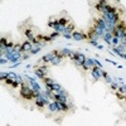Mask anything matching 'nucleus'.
Returning a JSON list of instances; mask_svg holds the SVG:
<instances>
[{
    "instance_id": "obj_1",
    "label": "nucleus",
    "mask_w": 126,
    "mask_h": 126,
    "mask_svg": "<svg viewBox=\"0 0 126 126\" xmlns=\"http://www.w3.org/2000/svg\"><path fill=\"white\" fill-rule=\"evenodd\" d=\"M20 96L25 100H34V91L30 86L23 83L20 86Z\"/></svg>"
},
{
    "instance_id": "obj_2",
    "label": "nucleus",
    "mask_w": 126,
    "mask_h": 126,
    "mask_svg": "<svg viewBox=\"0 0 126 126\" xmlns=\"http://www.w3.org/2000/svg\"><path fill=\"white\" fill-rule=\"evenodd\" d=\"M72 39H75L77 42H81V40H85V39H88V37L86 33L83 32H78V30H75L72 33Z\"/></svg>"
},
{
    "instance_id": "obj_3",
    "label": "nucleus",
    "mask_w": 126,
    "mask_h": 126,
    "mask_svg": "<svg viewBox=\"0 0 126 126\" xmlns=\"http://www.w3.org/2000/svg\"><path fill=\"white\" fill-rule=\"evenodd\" d=\"M86 56L83 53H78L77 52V58H76V61H75V64H76V67H82V66L85 64L86 62Z\"/></svg>"
},
{
    "instance_id": "obj_4",
    "label": "nucleus",
    "mask_w": 126,
    "mask_h": 126,
    "mask_svg": "<svg viewBox=\"0 0 126 126\" xmlns=\"http://www.w3.org/2000/svg\"><path fill=\"white\" fill-rule=\"evenodd\" d=\"M75 24H73V23H68L67 25H66V27H62V34L63 35H67V34H72L73 32H75Z\"/></svg>"
},
{
    "instance_id": "obj_5",
    "label": "nucleus",
    "mask_w": 126,
    "mask_h": 126,
    "mask_svg": "<svg viewBox=\"0 0 126 126\" xmlns=\"http://www.w3.org/2000/svg\"><path fill=\"white\" fill-rule=\"evenodd\" d=\"M58 53H59V50H53V52H50V53H47L46 56H43L42 57V59L40 61L42 62H52V59H53L56 56H58Z\"/></svg>"
},
{
    "instance_id": "obj_6",
    "label": "nucleus",
    "mask_w": 126,
    "mask_h": 126,
    "mask_svg": "<svg viewBox=\"0 0 126 126\" xmlns=\"http://www.w3.org/2000/svg\"><path fill=\"white\" fill-rule=\"evenodd\" d=\"M33 43L32 42H29V40H25L21 43V50H23V53H27V52H29L30 53V50L33 49Z\"/></svg>"
},
{
    "instance_id": "obj_7",
    "label": "nucleus",
    "mask_w": 126,
    "mask_h": 126,
    "mask_svg": "<svg viewBox=\"0 0 126 126\" xmlns=\"http://www.w3.org/2000/svg\"><path fill=\"white\" fill-rule=\"evenodd\" d=\"M101 69L102 68H98V67H95L91 69V72H92V77H93V79H96V81H98L100 78H101Z\"/></svg>"
},
{
    "instance_id": "obj_8",
    "label": "nucleus",
    "mask_w": 126,
    "mask_h": 126,
    "mask_svg": "<svg viewBox=\"0 0 126 126\" xmlns=\"http://www.w3.org/2000/svg\"><path fill=\"white\" fill-rule=\"evenodd\" d=\"M86 34H87V37H88V40H98V39H100L98 34L96 33L92 28H91L90 30H88V33H86Z\"/></svg>"
},
{
    "instance_id": "obj_9",
    "label": "nucleus",
    "mask_w": 126,
    "mask_h": 126,
    "mask_svg": "<svg viewBox=\"0 0 126 126\" xmlns=\"http://www.w3.org/2000/svg\"><path fill=\"white\" fill-rule=\"evenodd\" d=\"M112 38H114V35L110 32H105V34H103V37H102V39L105 40L108 46H112Z\"/></svg>"
},
{
    "instance_id": "obj_10",
    "label": "nucleus",
    "mask_w": 126,
    "mask_h": 126,
    "mask_svg": "<svg viewBox=\"0 0 126 126\" xmlns=\"http://www.w3.org/2000/svg\"><path fill=\"white\" fill-rule=\"evenodd\" d=\"M48 110L50 112H59V107H58V102L57 101H52L48 106Z\"/></svg>"
},
{
    "instance_id": "obj_11",
    "label": "nucleus",
    "mask_w": 126,
    "mask_h": 126,
    "mask_svg": "<svg viewBox=\"0 0 126 126\" xmlns=\"http://www.w3.org/2000/svg\"><path fill=\"white\" fill-rule=\"evenodd\" d=\"M58 107H59V112H67L69 110V106H68V102H58Z\"/></svg>"
},
{
    "instance_id": "obj_12",
    "label": "nucleus",
    "mask_w": 126,
    "mask_h": 126,
    "mask_svg": "<svg viewBox=\"0 0 126 126\" xmlns=\"http://www.w3.org/2000/svg\"><path fill=\"white\" fill-rule=\"evenodd\" d=\"M24 34H25L27 39H28L29 42H33V40L35 39V37H34V34H33V32L30 30V29H25V30H24Z\"/></svg>"
},
{
    "instance_id": "obj_13",
    "label": "nucleus",
    "mask_w": 126,
    "mask_h": 126,
    "mask_svg": "<svg viewBox=\"0 0 126 126\" xmlns=\"http://www.w3.org/2000/svg\"><path fill=\"white\" fill-rule=\"evenodd\" d=\"M33 68H34V75L38 77V78H40V79H44V78H46V73L42 72L38 67H33Z\"/></svg>"
},
{
    "instance_id": "obj_14",
    "label": "nucleus",
    "mask_w": 126,
    "mask_h": 126,
    "mask_svg": "<svg viewBox=\"0 0 126 126\" xmlns=\"http://www.w3.org/2000/svg\"><path fill=\"white\" fill-rule=\"evenodd\" d=\"M34 101H35V106L38 107V108H43V107L47 106L46 102H44V101L40 98V96H39V97H37V98H34Z\"/></svg>"
},
{
    "instance_id": "obj_15",
    "label": "nucleus",
    "mask_w": 126,
    "mask_h": 126,
    "mask_svg": "<svg viewBox=\"0 0 126 126\" xmlns=\"http://www.w3.org/2000/svg\"><path fill=\"white\" fill-rule=\"evenodd\" d=\"M29 85H30V87L33 88V91H39V92L43 91L42 88H40V86H39V83L37 82V81H32V82H29Z\"/></svg>"
},
{
    "instance_id": "obj_16",
    "label": "nucleus",
    "mask_w": 126,
    "mask_h": 126,
    "mask_svg": "<svg viewBox=\"0 0 126 126\" xmlns=\"http://www.w3.org/2000/svg\"><path fill=\"white\" fill-rule=\"evenodd\" d=\"M43 82H44V85L46 86H48V87H52L54 83H56V81L53 79V78H50V77H46L43 79Z\"/></svg>"
},
{
    "instance_id": "obj_17",
    "label": "nucleus",
    "mask_w": 126,
    "mask_h": 126,
    "mask_svg": "<svg viewBox=\"0 0 126 126\" xmlns=\"http://www.w3.org/2000/svg\"><path fill=\"white\" fill-rule=\"evenodd\" d=\"M62 59H63L62 57H59V56H56V57H54L53 59H52V62H50V63L53 64V66H58L59 63L62 62Z\"/></svg>"
},
{
    "instance_id": "obj_18",
    "label": "nucleus",
    "mask_w": 126,
    "mask_h": 126,
    "mask_svg": "<svg viewBox=\"0 0 126 126\" xmlns=\"http://www.w3.org/2000/svg\"><path fill=\"white\" fill-rule=\"evenodd\" d=\"M58 23H59V25H61V27H66V25L68 24V19L64 18V17H62V18L58 19Z\"/></svg>"
},
{
    "instance_id": "obj_19",
    "label": "nucleus",
    "mask_w": 126,
    "mask_h": 126,
    "mask_svg": "<svg viewBox=\"0 0 126 126\" xmlns=\"http://www.w3.org/2000/svg\"><path fill=\"white\" fill-rule=\"evenodd\" d=\"M50 88H52V91H53V92H56V93H57V92H58L59 90H62L63 87H62L61 85H59V83H57V82H56V83H54L53 86H52Z\"/></svg>"
},
{
    "instance_id": "obj_20",
    "label": "nucleus",
    "mask_w": 126,
    "mask_h": 126,
    "mask_svg": "<svg viewBox=\"0 0 126 126\" xmlns=\"http://www.w3.org/2000/svg\"><path fill=\"white\" fill-rule=\"evenodd\" d=\"M71 52H72V50H71L69 48H62V49H61V53H62L64 57H68V56L71 54Z\"/></svg>"
},
{
    "instance_id": "obj_21",
    "label": "nucleus",
    "mask_w": 126,
    "mask_h": 126,
    "mask_svg": "<svg viewBox=\"0 0 126 126\" xmlns=\"http://www.w3.org/2000/svg\"><path fill=\"white\" fill-rule=\"evenodd\" d=\"M8 39L5 38V37H1V39H0V47H6L8 46Z\"/></svg>"
},
{
    "instance_id": "obj_22",
    "label": "nucleus",
    "mask_w": 126,
    "mask_h": 126,
    "mask_svg": "<svg viewBox=\"0 0 126 126\" xmlns=\"http://www.w3.org/2000/svg\"><path fill=\"white\" fill-rule=\"evenodd\" d=\"M9 78V72H1V73H0V79H1V81H6V79H8Z\"/></svg>"
},
{
    "instance_id": "obj_23",
    "label": "nucleus",
    "mask_w": 126,
    "mask_h": 126,
    "mask_svg": "<svg viewBox=\"0 0 126 126\" xmlns=\"http://www.w3.org/2000/svg\"><path fill=\"white\" fill-rule=\"evenodd\" d=\"M110 86H111V90H114V91H117L118 87H120V86H118V83H117V81H114Z\"/></svg>"
},
{
    "instance_id": "obj_24",
    "label": "nucleus",
    "mask_w": 126,
    "mask_h": 126,
    "mask_svg": "<svg viewBox=\"0 0 126 126\" xmlns=\"http://www.w3.org/2000/svg\"><path fill=\"white\" fill-rule=\"evenodd\" d=\"M68 58L71 59V61L75 62V61H76V58H77V52H73V50H72V52H71V54L68 56Z\"/></svg>"
},
{
    "instance_id": "obj_25",
    "label": "nucleus",
    "mask_w": 126,
    "mask_h": 126,
    "mask_svg": "<svg viewBox=\"0 0 126 126\" xmlns=\"http://www.w3.org/2000/svg\"><path fill=\"white\" fill-rule=\"evenodd\" d=\"M116 48H117L118 50H120L122 54H125V52H126V46H124V44H118V46H117Z\"/></svg>"
},
{
    "instance_id": "obj_26",
    "label": "nucleus",
    "mask_w": 126,
    "mask_h": 126,
    "mask_svg": "<svg viewBox=\"0 0 126 126\" xmlns=\"http://www.w3.org/2000/svg\"><path fill=\"white\" fill-rule=\"evenodd\" d=\"M117 91H120L122 95H125L126 96V85H121L120 87H118V90Z\"/></svg>"
},
{
    "instance_id": "obj_27",
    "label": "nucleus",
    "mask_w": 126,
    "mask_h": 126,
    "mask_svg": "<svg viewBox=\"0 0 126 126\" xmlns=\"http://www.w3.org/2000/svg\"><path fill=\"white\" fill-rule=\"evenodd\" d=\"M40 49H42V48H39V47H33V49L30 50V54H37Z\"/></svg>"
},
{
    "instance_id": "obj_28",
    "label": "nucleus",
    "mask_w": 126,
    "mask_h": 126,
    "mask_svg": "<svg viewBox=\"0 0 126 126\" xmlns=\"http://www.w3.org/2000/svg\"><path fill=\"white\" fill-rule=\"evenodd\" d=\"M93 63H95V66H96V67H98V68H102V63L98 61V59H93Z\"/></svg>"
},
{
    "instance_id": "obj_29",
    "label": "nucleus",
    "mask_w": 126,
    "mask_h": 126,
    "mask_svg": "<svg viewBox=\"0 0 126 126\" xmlns=\"http://www.w3.org/2000/svg\"><path fill=\"white\" fill-rule=\"evenodd\" d=\"M116 96H117L118 100H125V95H122L120 91H116Z\"/></svg>"
},
{
    "instance_id": "obj_30",
    "label": "nucleus",
    "mask_w": 126,
    "mask_h": 126,
    "mask_svg": "<svg viewBox=\"0 0 126 126\" xmlns=\"http://www.w3.org/2000/svg\"><path fill=\"white\" fill-rule=\"evenodd\" d=\"M38 68L42 71V72H44L47 75V72H48V68H47V66H38Z\"/></svg>"
},
{
    "instance_id": "obj_31",
    "label": "nucleus",
    "mask_w": 126,
    "mask_h": 126,
    "mask_svg": "<svg viewBox=\"0 0 126 126\" xmlns=\"http://www.w3.org/2000/svg\"><path fill=\"white\" fill-rule=\"evenodd\" d=\"M112 53H114V54H117V56H120V57H121V54H122L121 52L118 50V49H117L116 47H114V48H112Z\"/></svg>"
},
{
    "instance_id": "obj_32",
    "label": "nucleus",
    "mask_w": 126,
    "mask_h": 126,
    "mask_svg": "<svg viewBox=\"0 0 126 126\" xmlns=\"http://www.w3.org/2000/svg\"><path fill=\"white\" fill-rule=\"evenodd\" d=\"M105 82H106V83H108V85H111V83L114 82V79L111 78L110 76H106V77H105Z\"/></svg>"
},
{
    "instance_id": "obj_33",
    "label": "nucleus",
    "mask_w": 126,
    "mask_h": 126,
    "mask_svg": "<svg viewBox=\"0 0 126 126\" xmlns=\"http://www.w3.org/2000/svg\"><path fill=\"white\" fill-rule=\"evenodd\" d=\"M14 82H15V79H13V78H10V77L5 81V83H6V85H10V86H13V83H14Z\"/></svg>"
},
{
    "instance_id": "obj_34",
    "label": "nucleus",
    "mask_w": 126,
    "mask_h": 126,
    "mask_svg": "<svg viewBox=\"0 0 126 126\" xmlns=\"http://www.w3.org/2000/svg\"><path fill=\"white\" fill-rule=\"evenodd\" d=\"M59 34H61V33H57V32H53V33H52V34H49V37H50V38H52V39L54 40V39L57 38V37H58Z\"/></svg>"
},
{
    "instance_id": "obj_35",
    "label": "nucleus",
    "mask_w": 126,
    "mask_h": 126,
    "mask_svg": "<svg viewBox=\"0 0 126 126\" xmlns=\"http://www.w3.org/2000/svg\"><path fill=\"white\" fill-rule=\"evenodd\" d=\"M88 42H90V44H92L93 47H96V48H97V46H98V43H97V40H88Z\"/></svg>"
},
{
    "instance_id": "obj_36",
    "label": "nucleus",
    "mask_w": 126,
    "mask_h": 126,
    "mask_svg": "<svg viewBox=\"0 0 126 126\" xmlns=\"http://www.w3.org/2000/svg\"><path fill=\"white\" fill-rule=\"evenodd\" d=\"M9 61H8V59H6V58H1V59H0V64H5V63H8Z\"/></svg>"
},
{
    "instance_id": "obj_37",
    "label": "nucleus",
    "mask_w": 126,
    "mask_h": 126,
    "mask_svg": "<svg viewBox=\"0 0 126 126\" xmlns=\"http://www.w3.org/2000/svg\"><path fill=\"white\" fill-rule=\"evenodd\" d=\"M106 62H108V63H112L114 66H117V64H116V62H115V61H112V59H107V58H106Z\"/></svg>"
},
{
    "instance_id": "obj_38",
    "label": "nucleus",
    "mask_w": 126,
    "mask_h": 126,
    "mask_svg": "<svg viewBox=\"0 0 126 126\" xmlns=\"http://www.w3.org/2000/svg\"><path fill=\"white\" fill-rule=\"evenodd\" d=\"M19 66H20V62H18V63H15V64L10 66V68H15V67H19Z\"/></svg>"
},
{
    "instance_id": "obj_39",
    "label": "nucleus",
    "mask_w": 126,
    "mask_h": 126,
    "mask_svg": "<svg viewBox=\"0 0 126 126\" xmlns=\"http://www.w3.org/2000/svg\"><path fill=\"white\" fill-rule=\"evenodd\" d=\"M29 57H30V56H28V54H24V56H23V59H24V61H25V59H28Z\"/></svg>"
},
{
    "instance_id": "obj_40",
    "label": "nucleus",
    "mask_w": 126,
    "mask_h": 126,
    "mask_svg": "<svg viewBox=\"0 0 126 126\" xmlns=\"http://www.w3.org/2000/svg\"><path fill=\"white\" fill-rule=\"evenodd\" d=\"M25 67H27V68H32V67H33V64H27Z\"/></svg>"
},
{
    "instance_id": "obj_41",
    "label": "nucleus",
    "mask_w": 126,
    "mask_h": 126,
    "mask_svg": "<svg viewBox=\"0 0 126 126\" xmlns=\"http://www.w3.org/2000/svg\"><path fill=\"white\" fill-rule=\"evenodd\" d=\"M97 48H98V49H103V46H101V44H98V46H97Z\"/></svg>"
},
{
    "instance_id": "obj_42",
    "label": "nucleus",
    "mask_w": 126,
    "mask_h": 126,
    "mask_svg": "<svg viewBox=\"0 0 126 126\" xmlns=\"http://www.w3.org/2000/svg\"><path fill=\"white\" fill-rule=\"evenodd\" d=\"M121 58H124V59H126V54H121Z\"/></svg>"
},
{
    "instance_id": "obj_43",
    "label": "nucleus",
    "mask_w": 126,
    "mask_h": 126,
    "mask_svg": "<svg viewBox=\"0 0 126 126\" xmlns=\"http://www.w3.org/2000/svg\"><path fill=\"white\" fill-rule=\"evenodd\" d=\"M125 101H126V97H125Z\"/></svg>"
}]
</instances>
